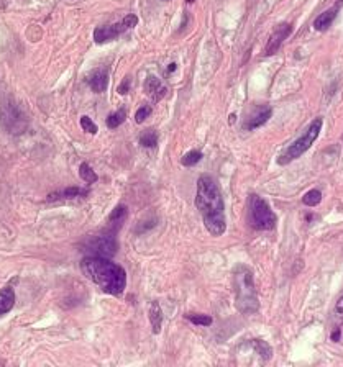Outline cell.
<instances>
[{
	"label": "cell",
	"mask_w": 343,
	"mask_h": 367,
	"mask_svg": "<svg viewBox=\"0 0 343 367\" xmlns=\"http://www.w3.org/2000/svg\"><path fill=\"white\" fill-rule=\"evenodd\" d=\"M174 70H176V64H169L168 72H174Z\"/></svg>",
	"instance_id": "29"
},
{
	"label": "cell",
	"mask_w": 343,
	"mask_h": 367,
	"mask_svg": "<svg viewBox=\"0 0 343 367\" xmlns=\"http://www.w3.org/2000/svg\"><path fill=\"white\" fill-rule=\"evenodd\" d=\"M128 88H130V79H128V78H125V80L122 82V86L118 87V92H120L122 96H125V94L128 92Z\"/></svg>",
	"instance_id": "27"
},
{
	"label": "cell",
	"mask_w": 343,
	"mask_h": 367,
	"mask_svg": "<svg viewBox=\"0 0 343 367\" xmlns=\"http://www.w3.org/2000/svg\"><path fill=\"white\" fill-rule=\"evenodd\" d=\"M250 216H251V226L255 230H274L276 228V215L269 205L264 202L261 197L253 194L250 197Z\"/></svg>",
	"instance_id": "5"
},
{
	"label": "cell",
	"mask_w": 343,
	"mask_h": 367,
	"mask_svg": "<svg viewBox=\"0 0 343 367\" xmlns=\"http://www.w3.org/2000/svg\"><path fill=\"white\" fill-rule=\"evenodd\" d=\"M15 305V292L12 287H5L0 290V315L9 313Z\"/></svg>",
	"instance_id": "13"
},
{
	"label": "cell",
	"mask_w": 343,
	"mask_h": 367,
	"mask_svg": "<svg viewBox=\"0 0 343 367\" xmlns=\"http://www.w3.org/2000/svg\"><path fill=\"white\" fill-rule=\"evenodd\" d=\"M251 346L256 351V354H259L263 359H271V356H273V349H271V346L263 340H253Z\"/></svg>",
	"instance_id": "16"
},
{
	"label": "cell",
	"mask_w": 343,
	"mask_h": 367,
	"mask_svg": "<svg viewBox=\"0 0 343 367\" xmlns=\"http://www.w3.org/2000/svg\"><path fill=\"white\" fill-rule=\"evenodd\" d=\"M89 188H81V187H68L61 192L50 194L48 200H63V198H78V197H87Z\"/></svg>",
	"instance_id": "12"
},
{
	"label": "cell",
	"mask_w": 343,
	"mask_h": 367,
	"mask_svg": "<svg viewBox=\"0 0 343 367\" xmlns=\"http://www.w3.org/2000/svg\"><path fill=\"white\" fill-rule=\"evenodd\" d=\"M145 92H146V96L156 104L159 100H163L164 96L168 94V87L163 84L161 79L155 78V76H148L145 80Z\"/></svg>",
	"instance_id": "9"
},
{
	"label": "cell",
	"mask_w": 343,
	"mask_h": 367,
	"mask_svg": "<svg viewBox=\"0 0 343 367\" xmlns=\"http://www.w3.org/2000/svg\"><path fill=\"white\" fill-rule=\"evenodd\" d=\"M138 25V16L135 14H128L125 18L118 23H114L110 26H99L94 30V40H96L97 44H102L105 41H112L115 40L118 34H122L127 30L133 28Z\"/></svg>",
	"instance_id": "6"
},
{
	"label": "cell",
	"mask_w": 343,
	"mask_h": 367,
	"mask_svg": "<svg viewBox=\"0 0 343 367\" xmlns=\"http://www.w3.org/2000/svg\"><path fill=\"white\" fill-rule=\"evenodd\" d=\"M196 206L204 218L205 230L212 236H222L227 230L225 206L220 188L210 176H200L197 180Z\"/></svg>",
	"instance_id": "1"
},
{
	"label": "cell",
	"mask_w": 343,
	"mask_h": 367,
	"mask_svg": "<svg viewBox=\"0 0 343 367\" xmlns=\"http://www.w3.org/2000/svg\"><path fill=\"white\" fill-rule=\"evenodd\" d=\"M322 125H323L322 118H315V120L309 125V128H307V132L300 136V138L295 140L294 143L289 146L284 152H282L281 158L277 159V162H279L281 166H284V164H289L291 161H294V159L302 156L304 152L315 143V140L318 138V134H320V132H322Z\"/></svg>",
	"instance_id": "4"
},
{
	"label": "cell",
	"mask_w": 343,
	"mask_h": 367,
	"mask_svg": "<svg viewBox=\"0 0 343 367\" xmlns=\"http://www.w3.org/2000/svg\"><path fill=\"white\" fill-rule=\"evenodd\" d=\"M87 84H89V87L92 88V92H96V94L105 92V88H107V84H109L107 70H105V69L92 70V74H89V78H87Z\"/></svg>",
	"instance_id": "10"
},
{
	"label": "cell",
	"mask_w": 343,
	"mask_h": 367,
	"mask_svg": "<svg viewBox=\"0 0 343 367\" xmlns=\"http://www.w3.org/2000/svg\"><path fill=\"white\" fill-rule=\"evenodd\" d=\"M271 115H273V110L271 108H266L263 112H259V114H256L253 118H250L245 125H243V130H246V132H253V130H256L259 126H263L266 122L269 120Z\"/></svg>",
	"instance_id": "14"
},
{
	"label": "cell",
	"mask_w": 343,
	"mask_h": 367,
	"mask_svg": "<svg viewBox=\"0 0 343 367\" xmlns=\"http://www.w3.org/2000/svg\"><path fill=\"white\" fill-rule=\"evenodd\" d=\"M125 216H127V206L125 205H118V206H115L114 210H112L110 216H109V222L110 223H114V222L120 223Z\"/></svg>",
	"instance_id": "23"
},
{
	"label": "cell",
	"mask_w": 343,
	"mask_h": 367,
	"mask_svg": "<svg viewBox=\"0 0 343 367\" xmlns=\"http://www.w3.org/2000/svg\"><path fill=\"white\" fill-rule=\"evenodd\" d=\"M79 176H81V179L86 180L87 184H96L99 180V176L96 174V170H94L87 162H82L79 166Z\"/></svg>",
	"instance_id": "17"
},
{
	"label": "cell",
	"mask_w": 343,
	"mask_h": 367,
	"mask_svg": "<svg viewBox=\"0 0 343 367\" xmlns=\"http://www.w3.org/2000/svg\"><path fill=\"white\" fill-rule=\"evenodd\" d=\"M151 112H153V110H151V106H150V105L140 106V108L137 110V114H135V122H137L138 125H140V123H143V122L146 120V118L151 115Z\"/></svg>",
	"instance_id": "25"
},
{
	"label": "cell",
	"mask_w": 343,
	"mask_h": 367,
	"mask_svg": "<svg viewBox=\"0 0 343 367\" xmlns=\"http://www.w3.org/2000/svg\"><path fill=\"white\" fill-rule=\"evenodd\" d=\"M235 306L241 315H253L259 308V302L253 282V272L246 266H238L233 270Z\"/></svg>",
	"instance_id": "3"
},
{
	"label": "cell",
	"mask_w": 343,
	"mask_h": 367,
	"mask_svg": "<svg viewBox=\"0 0 343 367\" xmlns=\"http://www.w3.org/2000/svg\"><path fill=\"white\" fill-rule=\"evenodd\" d=\"M291 32H292V26L289 25V23H281V25H277L273 34H271L268 40V44H266V48H264V56L274 54V52L281 48L282 41L291 34Z\"/></svg>",
	"instance_id": "8"
},
{
	"label": "cell",
	"mask_w": 343,
	"mask_h": 367,
	"mask_svg": "<svg viewBox=\"0 0 343 367\" xmlns=\"http://www.w3.org/2000/svg\"><path fill=\"white\" fill-rule=\"evenodd\" d=\"M340 333H341V330H340V328H336V330L333 331V333H332V340H333V341H338Z\"/></svg>",
	"instance_id": "28"
},
{
	"label": "cell",
	"mask_w": 343,
	"mask_h": 367,
	"mask_svg": "<svg viewBox=\"0 0 343 367\" xmlns=\"http://www.w3.org/2000/svg\"><path fill=\"white\" fill-rule=\"evenodd\" d=\"M140 144L145 146V148H155L158 144V133L153 132V130H148V132L141 133Z\"/></svg>",
	"instance_id": "20"
},
{
	"label": "cell",
	"mask_w": 343,
	"mask_h": 367,
	"mask_svg": "<svg viewBox=\"0 0 343 367\" xmlns=\"http://www.w3.org/2000/svg\"><path fill=\"white\" fill-rule=\"evenodd\" d=\"M335 316L338 320H343V295L338 298V302H336V305H335Z\"/></svg>",
	"instance_id": "26"
},
{
	"label": "cell",
	"mask_w": 343,
	"mask_h": 367,
	"mask_svg": "<svg viewBox=\"0 0 343 367\" xmlns=\"http://www.w3.org/2000/svg\"><path fill=\"white\" fill-rule=\"evenodd\" d=\"M200 159H202V152L192 150V151H189L182 156L181 162H182V166H186V168H192V166H196Z\"/></svg>",
	"instance_id": "21"
},
{
	"label": "cell",
	"mask_w": 343,
	"mask_h": 367,
	"mask_svg": "<svg viewBox=\"0 0 343 367\" xmlns=\"http://www.w3.org/2000/svg\"><path fill=\"white\" fill-rule=\"evenodd\" d=\"M81 126H82V130H84L86 133H89V134H96L97 132H99V128H97V125L96 123H94L91 118L89 116H81Z\"/></svg>",
	"instance_id": "24"
},
{
	"label": "cell",
	"mask_w": 343,
	"mask_h": 367,
	"mask_svg": "<svg viewBox=\"0 0 343 367\" xmlns=\"http://www.w3.org/2000/svg\"><path fill=\"white\" fill-rule=\"evenodd\" d=\"M81 270L89 280L104 290L105 294L118 295L123 294L127 287V272L122 266L112 262L109 258L87 256L82 259Z\"/></svg>",
	"instance_id": "2"
},
{
	"label": "cell",
	"mask_w": 343,
	"mask_h": 367,
	"mask_svg": "<svg viewBox=\"0 0 343 367\" xmlns=\"http://www.w3.org/2000/svg\"><path fill=\"white\" fill-rule=\"evenodd\" d=\"M125 120H127V112L123 110V108H120V110H117V112H114V114L109 115V118H107V126L112 128V130L118 128Z\"/></svg>",
	"instance_id": "18"
},
{
	"label": "cell",
	"mask_w": 343,
	"mask_h": 367,
	"mask_svg": "<svg viewBox=\"0 0 343 367\" xmlns=\"http://www.w3.org/2000/svg\"><path fill=\"white\" fill-rule=\"evenodd\" d=\"M322 202V192L318 188H312L302 197V204L307 206H317Z\"/></svg>",
	"instance_id": "19"
},
{
	"label": "cell",
	"mask_w": 343,
	"mask_h": 367,
	"mask_svg": "<svg viewBox=\"0 0 343 367\" xmlns=\"http://www.w3.org/2000/svg\"><path fill=\"white\" fill-rule=\"evenodd\" d=\"M150 322H151V326H153V333L158 334L159 331H161V324H163V312H161V306H159L158 302H151Z\"/></svg>",
	"instance_id": "15"
},
{
	"label": "cell",
	"mask_w": 343,
	"mask_h": 367,
	"mask_svg": "<svg viewBox=\"0 0 343 367\" xmlns=\"http://www.w3.org/2000/svg\"><path fill=\"white\" fill-rule=\"evenodd\" d=\"M118 250L117 240L114 234H105V236H97L92 238L86 244V250L91 252V256H99V258H114Z\"/></svg>",
	"instance_id": "7"
},
{
	"label": "cell",
	"mask_w": 343,
	"mask_h": 367,
	"mask_svg": "<svg viewBox=\"0 0 343 367\" xmlns=\"http://www.w3.org/2000/svg\"><path fill=\"white\" fill-rule=\"evenodd\" d=\"M186 318L191 323L199 324V326H210L212 322H214L212 316H209V315H186Z\"/></svg>",
	"instance_id": "22"
},
{
	"label": "cell",
	"mask_w": 343,
	"mask_h": 367,
	"mask_svg": "<svg viewBox=\"0 0 343 367\" xmlns=\"http://www.w3.org/2000/svg\"><path fill=\"white\" fill-rule=\"evenodd\" d=\"M338 8H340V4H336L335 7L322 12V14L318 15L315 18V22H314V30H317V32H325V30H328V26H332V23L335 20Z\"/></svg>",
	"instance_id": "11"
}]
</instances>
